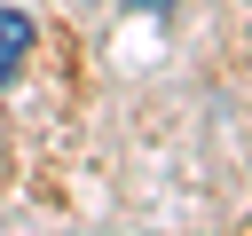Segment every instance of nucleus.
Segmentation results:
<instances>
[{"mask_svg": "<svg viewBox=\"0 0 252 236\" xmlns=\"http://www.w3.org/2000/svg\"><path fill=\"white\" fill-rule=\"evenodd\" d=\"M118 8H173V0H118Z\"/></svg>", "mask_w": 252, "mask_h": 236, "instance_id": "2", "label": "nucleus"}, {"mask_svg": "<svg viewBox=\"0 0 252 236\" xmlns=\"http://www.w3.org/2000/svg\"><path fill=\"white\" fill-rule=\"evenodd\" d=\"M24 47H32V16L24 8H0V87L24 71Z\"/></svg>", "mask_w": 252, "mask_h": 236, "instance_id": "1", "label": "nucleus"}]
</instances>
